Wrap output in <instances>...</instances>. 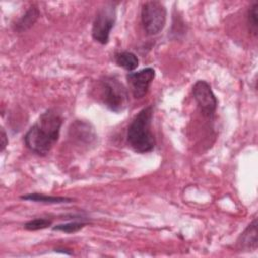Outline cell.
Wrapping results in <instances>:
<instances>
[{
	"instance_id": "1",
	"label": "cell",
	"mask_w": 258,
	"mask_h": 258,
	"mask_svg": "<svg viewBox=\"0 0 258 258\" xmlns=\"http://www.w3.org/2000/svg\"><path fill=\"white\" fill-rule=\"evenodd\" d=\"M61 125L60 115L52 109L46 110L24 135L26 147L37 155H46L57 142Z\"/></svg>"
},
{
	"instance_id": "2",
	"label": "cell",
	"mask_w": 258,
	"mask_h": 258,
	"mask_svg": "<svg viewBox=\"0 0 258 258\" xmlns=\"http://www.w3.org/2000/svg\"><path fill=\"white\" fill-rule=\"evenodd\" d=\"M153 117L152 106L140 110L133 118L127 130V142L137 153H148L155 147V137L151 131Z\"/></svg>"
},
{
	"instance_id": "3",
	"label": "cell",
	"mask_w": 258,
	"mask_h": 258,
	"mask_svg": "<svg viewBox=\"0 0 258 258\" xmlns=\"http://www.w3.org/2000/svg\"><path fill=\"white\" fill-rule=\"evenodd\" d=\"M100 98L102 103L112 112H123L129 103L128 91L114 76H104L99 80Z\"/></svg>"
},
{
	"instance_id": "4",
	"label": "cell",
	"mask_w": 258,
	"mask_h": 258,
	"mask_svg": "<svg viewBox=\"0 0 258 258\" xmlns=\"http://www.w3.org/2000/svg\"><path fill=\"white\" fill-rule=\"evenodd\" d=\"M116 2L108 1L101 6L95 16L92 25V37L100 44H107L111 30L116 21Z\"/></svg>"
},
{
	"instance_id": "5",
	"label": "cell",
	"mask_w": 258,
	"mask_h": 258,
	"mask_svg": "<svg viewBox=\"0 0 258 258\" xmlns=\"http://www.w3.org/2000/svg\"><path fill=\"white\" fill-rule=\"evenodd\" d=\"M166 8L160 1L151 0L143 3L141 8V22L148 35L158 34L166 22Z\"/></svg>"
},
{
	"instance_id": "6",
	"label": "cell",
	"mask_w": 258,
	"mask_h": 258,
	"mask_svg": "<svg viewBox=\"0 0 258 258\" xmlns=\"http://www.w3.org/2000/svg\"><path fill=\"white\" fill-rule=\"evenodd\" d=\"M192 96L201 114L204 117L213 118L218 107V100L210 84L204 80L197 81L192 86Z\"/></svg>"
},
{
	"instance_id": "7",
	"label": "cell",
	"mask_w": 258,
	"mask_h": 258,
	"mask_svg": "<svg viewBox=\"0 0 258 258\" xmlns=\"http://www.w3.org/2000/svg\"><path fill=\"white\" fill-rule=\"evenodd\" d=\"M155 77V71L152 68H144L137 72H130L126 78L129 83L132 95L136 99L143 98Z\"/></svg>"
},
{
	"instance_id": "8",
	"label": "cell",
	"mask_w": 258,
	"mask_h": 258,
	"mask_svg": "<svg viewBox=\"0 0 258 258\" xmlns=\"http://www.w3.org/2000/svg\"><path fill=\"white\" fill-rule=\"evenodd\" d=\"M69 137L78 145H93L97 140V134L94 126L90 122L76 120L69 129Z\"/></svg>"
},
{
	"instance_id": "9",
	"label": "cell",
	"mask_w": 258,
	"mask_h": 258,
	"mask_svg": "<svg viewBox=\"0 0 258 258\" xmlns=\"http://www.w3.org/2000/svg\"><path fill=\"white\" fill-rule=\"evenodd\" d=\"M257 218L247 226V228L240 234L236 241V248L241 252H252L257 250L258 238H257Z\"/></svg>"
},
{
	"instance_id": "10",
	"label": "cell",
	"mask_w": 258,
	"mask_h": 258,
	"mask_svg": "<svg viewBox=\"0 0 258 258\" xmlns=\"http://www.w3.org/2000/svg\"><path fill=\"white\" fill-rule=\"evenodd\" d=\"M39 16V10L36 6H30L25 13L13 24V29L17 32H23L29 29L37 20Z\"/></svg>"
},
{
	"instance_id": "11",
	"label": "cell",
	"mask_w": 258,
	"mask_h": 258,
	"mask_svg": "<svg viewBox=\"0 0 258 258\" xmlns=\"http://www.w3.org/2000/svg\"><path fill=\"white\" fill-rule=\"evenodd\" d=\"M20 199L24 200V201H30V202H34V203H41V204H48V205L74 202V199H72V198L59 197V196H49V195L40 194V192H30L25 196H21Z\"/></svg>"
},
{
	"instance_id": "12",
	"label": "cell",
	"mask_w": 258,
	"mask_h": 258,
	"mask_svg": "<svg viewBox=\"0 0 258 258\" xmlns=\"http://www.w3.org/2000/svg\"><path fill=\"white\" fill-rule=\"evenodd\" d=\"M116 63L128 72H132L137 69L139 60L135 53L131 51H120L114 55Z\"/></svg>"
},
{
	"instance_id": "13",
	"label": "cell",
	"mask_w": 258,
	"mask_h": 258,
	"mask_svg": "<svg viewBox=\"0 0 258 258\" xmlns=\"http://www.w3.org/2000/svg\"><path fill=\"white\" fill-rule=\"evenodd\" d=\"M86 225H87V222H84L83 220H81V221L77 220V221H71V222H67V223H62V224H57L52 227V230L71 234V233H76V232L80 231Z\"/></svg>"
},
{
	"instance_id": "14",
	"label": "cell",
	"mask_w": 258,
	"mask_h": 258,
	"mask_svg": "<svg viewBox=\"0 0 258 258\" xmlns=\"http://www.w3.org/2000/svg\"><path fill=\"white\" fill-rule=\"evenodd\" d=\"M247 23L250 32L256 36L258 33V2L256 1L253 2V4L248 9Z\"/></svg>"
},
{
	"instance_id": "15",
	"label": "cell",
	"mask_w": 258,
	"mask_h": 258,
	"mask_svg": "<svg viewBox=\"0 0 258 258\" xmlns=\"http://www.w3.org/2000/svg\"><path fill=\"white\" fill-rule=\"evenodd\" d=\"M52 225V220L48 218H35L24 224V229L27 231L43 230Z\"/></svg>"
},
{
	"instance_id": "16",
	"label": "cell",
	"mask_w": 258,
	"mask_h": 258,
	"mask_svg": "<svg viewBox=\"0 0 258 258\" xmlns=\"http://www.w3.org/2000/svg\"><path fill=\"white\" fill-rule=\"evenodd\" d=\"M8 144V139H7V135L4 131V129L1 130V151H3L5 149V147Z\"/></svg>"
}]
</instances>
